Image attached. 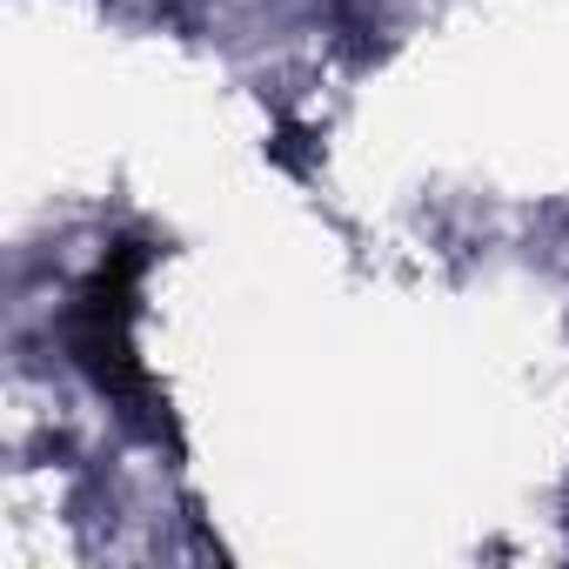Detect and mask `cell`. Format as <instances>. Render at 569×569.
I'll use <instances>...</instances> for the list:
<instances>
[{
    "instance_id": "6da1fadb",
    "label": "cell",
    "mask_w": 569,
    "mask_h": 569,
    "mask_svg": "<svg viewBox=\"0 0 569 569\" xmlns=\"http://www.w3.org/2000/svg\"><path fill=\"white\" fill-rule=\"evenodd\" d=\"M141 268H148V248H134V241L114 248V254L94 268V281L81 289V302H74V329H68V342H74L81 369H88L108 396H148V382H141V369H134V342H128Z\"/></svg>"
}]
</instances>
